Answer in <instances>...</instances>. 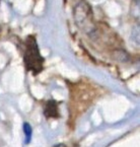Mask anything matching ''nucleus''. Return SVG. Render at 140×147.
Here are the masks:
<instances>
[{
  "instance_id": "obj_4",
  "label": "nucleus",
  "mask_w": 140,
  "mask_h": 147,
  "mask_svg": "<svg viewBox=\"0 0 140 147\" xmlns=\"http://www.w3.org/2000/svg\"><path fill=\"white\" fill-rule=\"evenodd\" d=\"M24 134H26V143L28 144V143L30 142V140H32V127H30V125L28 123H24Z\"/></svg>"
},
{
  "instance_id": "obj_5",
  "label": "nucleus",
  "mask_w": 140,
  "mask_h": 147,
  "mask_svg": "<svg viewBox=\"0 0 140 147\" xmlns=\"http://www.w3.org/2000/svg\"><path fill=\"white\" fill-rule=\"evenodd\" d=\"M53 147H66V145H65V144H62V143H60V144L54 145Z\"/></svg>"
},
{
  "instance_id": "obj_3",
  "label": "nucleus",
  "mask_w": 140,
  "mask_h": 147,
  "mask_svg": "<svg viewBox=\"0 0 140 147\" xmlns=\"http://www.w3.org/2000/svg\"><path fill=\"white\" fill-rule=\"evenodd\" d=\"M59 112H58V107H57V102L54 100H49L46 106V111H45V116L47 118H55L58 117Z\"/></svg>"
},
{
  "instance_id": "obj_2",
  "label": "nucleus",
  "mask_w": 140,
  "mask_h": 147,
  "mask_svg": "<svg viewBox=\"0 0 140 147\" xmlns=\"http://www.w3.org/2000/svg\"><path fill=\"white\" fill-rule=\"evenodd\" d=\"M74 18L76 24L80 28L87 26V24H91L89 22L93 20V13H91V7L86 3H80L75 7L74 10Z\"/></svg>"
},
{
  "instance_id": "obj_1",
  "label": "nucleus",
  "mask_w": 140,
  "mask_h": 147,
  "mask_svg": "<svg viewBox=\"0 0 140 147\" xmlns=\"http://www.w3.org/2000/svg\"><path fill=\"white\" fill-rule=\"evenodd\" d=\"M24 61L26 69L32 72L34 75L39 74L43 70L44 58L41 56L39 51V46L37 41L32 36L28 37L24 44Z\"/></svg>"
}]
</instances>
